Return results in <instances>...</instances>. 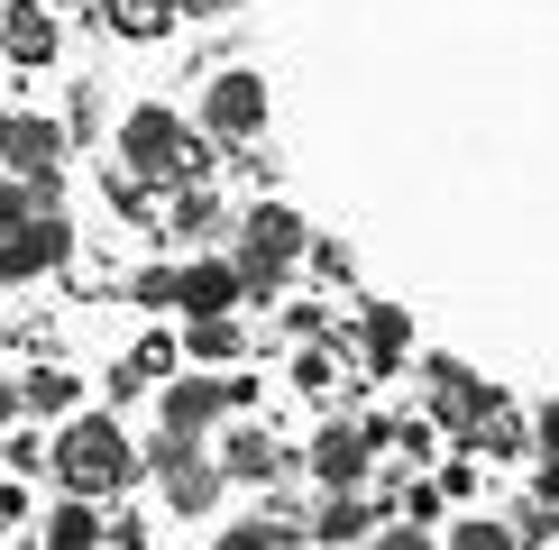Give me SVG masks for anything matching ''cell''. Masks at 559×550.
<instances>
[{"instance_id":"obj_23","label":"cell","mask_w":559,"mask_h":550,"mask_svg":"<svg viewBox=\"0 0 559 550\" xmlns=\"http://www.w3.org/2000/svg\"><path fill=\"white\" fill-rule=\"evenodd\" d=\"M0 458H10V468H19V477H28V468H46V458H56V450H46V441H37V431H10V441H0Z\"/></svg>"},{"instance_id":"obj_2","label":"cell","mask_w":559,"mask_h":550,"mask_svg":"<svg viewBox=\"0 0 559 550\" xmlns=\"http://www.w3.org/2000/svg\"><path fill=\"white\" fill-rule=\"evenodd\" d=\"M120 166L147 175V183H175V175H212V156H202V138L183 129L166 101H138L120 120Z\"/></svg>"},{"instance_id":"obj_29","label":"cell","mask_w":559,"mask_h":550,"mask_svg":"<svg viewBox=\"0 0 559 550\" xmlns=\"http://www.w3.org/2000/svg\"><path fill=\"white\" fill-rule=\"evenodd\" d=\"M542 504H559V458H550V468H542Z\"/></svg>"},{"instance_id":"obj_6","label":"cell","mask_w":559,"mask_h":550,"mask_svg":"<svg viewBox=\"0 0 559 550\" xmlns=\"http://www.w3.org/2000/svg\"><path fill=\"white\" fill-rule=\"evenodd\" d=\"M275 120V92L258 74H221V83H202V129L212 138H258Z\"/></svg>"},{"instance_id":"obj_14","label":"cell","mask_w":559,"mask_h":550,"mask_svg":"<svg viewBox=\"0 0 559 550\" xmlns=\"http://www.w3.org/2000/svg\"><path fill=\"white\" fill-rule=\"evenodd\" d=\"M175 19H183L175 0H102V28H110V37H138V46H147V37H166Z\"/></svg>"},{"instance_id":"obj_16","label":"cell","mask_w":559,"mask_h":550,"mask_svg":"<svg viewBox=\"0 0 559 550\" xmlns=\"http://www.w3.org/2000/svg\"><path fill=\"white\" fill-rule=\"evenodd\" d=\"M377 533V504H367L358 487H331V504H321V523H312V541H367Z\"/></svg>"},{"instance_id":"obj_18","label":"cell","mask_w":559,"mask_h":550,"mask_svg":"<svg viewBox=\"0 0 559 550\" xmlns=\"http://www.w3.org/2000/svg\"><path fill=\"white\" fill-rule=\"evenodd\" d=\"M221 229H229V212H221L212 193H183L175 212H166V239H183V248H212Z\"/></svg>"},{"instance_id":"obj_3","label":"cell","mask_w":559,"mask_h":550,"mask_svg":"<svg viewBox=\"0 0 559 550\" xmlns=\"http://www.w3.org/2000/svg\"><path fill=\"white\" fill-rule=\"evenodd\" d=\"M302 248H312V229H302L294 202H258V212L239 220V285L248 294H275V275L302 266Z\"/></svg>"},{"instance_id":"obj_19","label":"cell","mask_w":559,"mask_h":550,"mask_svg":"<svg viewBox=\"0 0 559 550\" xmlns=\"http://www.w3.org/2000/svg\"><path fill=\"white\" fill-rule=\"evenodd\" d=\"M183 349H193V358H212V367H229V358L248 349V339H239V321H229V312H193V331H183Z\"/></svg>"},{"instance_id":"obj_1","label":"cell","mask_w":559,"mask_h":550,"mask_svg":"<svg viewBox=\"0 0 559 550\" xmlns=\"http://www.w3.org/2000/svg\"><path fill=\"white\" fill-rule=\"evenodd\" d=\"M129 477H138V450H129V431L110 422V412H74V422L56 431V487L110 495V487H129Z\"/></svg>"},{"instance_id":"obj_10","label":"cell","mask_w":559,"mask_h":550,"mask_svg":"<svg viewBox=\"0 0 559 550\" xmlns=\"http://www.w3.org/2000/svg\"><path fill=\"white\" fill-rule=\"evenodd\" d=\"M221 412H229V385L221 376H175L166 385V431H183V441L221 431Z\"/></svg>"},{"instance_id":"obj_32","label":"cell","mask_w":559,"mask_h":550,"mask_svg":"<svg viewBox=\"0 0 559 550\" xmlns=\"http://www.w3.org/2000/svg\"><path fill=\"white\" fill-rule=\"evenodd\" d=\"M56 10H83V0H56Z\"/></svg>"},{"instance_id":"obj_24","label":"cell","mask_w":559,"mask_h":550,"mask_svg":"<svg viewBox=\"0 0 559 550\" xmlns=\"http://www.w3.org/2000/svg\"><path fill=\"white\" fill-rule=\"evenodd\" d=\"M450 541H459V550H504V541H514V533H504V523H486V514H477V523H459Z\"/></svg>"},{"instance_id":"obj_25","label":"cell","mask_w":559,"mask_h":550,"mask_svg":"<svg viewBox=\"0 0 559 550\" xmlns=\"http://www.w3.org/2000/svg\"><path fill=\"white\" fill-rule=\"evenodd\" d=\"M285 331H294V339H321V331H331V312H321V303H294Z\"/></svg>"},{"instance_id":"obj_21","label":"cell","mask_w":559,"mask_h":550,"mask_svg":"<svg viewBox=\"0 0 559 550\" xmlns=\"http://www.w3.org/2000/svg\"><path fill=\"white\" fill-rule=\"evenodd\" d=\"M28 212H37V183L0 166V229H19V220H28Z\"/></svg>"},{"instance_id":"obj_17","label":"cell","mask_w":559,"mask_h":550,"mask_svg":"<svg viewBox=\"0 0 559 550\" xmlns=\"http://www.w3.org/2000/svg\"><path fill=\"white\" fill-rule=\"evenodd\" d=\"M92 541H102V514H92V495L64 487V504L46 514V550H92Z\"/></svg>"},{"instance_id":"obj_30","label":"cell","mask_w":559,"mask_h":550,"mask_svg":"<svg viewBox=\"0 0 559 550\" xmlns=\"http://www.w3.org/2000/svg\"><path fill=\"white\" fill-rule=\"evenodd\" d=\"M175 10H239V0H175Z\"/></svg>"},{"instance_id":"obj_13","label":"cell","mask_w":559,"mask_h":550,"mask_svg":"<svg viewBox=\"0 0 559 550\" xmlns=\"http://www.w3.org/2000/svg\"><path fill=\"white\" fill-rule=\"evenodd\" d=\"M358 339H367V376H394L404 367V339H413L404 303H358Z\"/></svg>"},{"instance_id":"obj_31","label":"cell","mask_w":559,"mask_h":550,"mask_svg":"<svg viewBox=\"0 0 559 550\" xmlns=\"http://www.w3.org/2000/svg\"><path fill=\"white\" fill-rule=\"evenodd\" d=\"M10 412H19V385H0V422H10Z\"/></svg>"},{"instance_id":"obj_20","label":"cell","mask_w":559,"mask_h":550,"mask_svg":"<svg viewBox=\"0 0 559 550\" xmlns=\"http://www.w3.org/2000/svg\"><path fill=\"white\" fill-rule=\"evenodd\" d=\"M19 404H28V412H74V404H83V376H64V367H37V376L19 385Z\"/></svg>"},{"instance_id":"obj_28","label":"cell","mask_w":559,"mask_h":550,"mask_svg":"<svg viewBox=\"0 0 559 550\" xmlns=\"http://www.w3.org/2000/svg\"><path fill=\"white\" fill-rule=\"evenodd\" d=\"M542 450L559 458V404H542Z\"/></svg>"},{"instance_id":"obj_5","label":"cell","mask_w":559,"mask_h":550,"mask_svg":"<svg viewBox=\"0 0 559 550\" xmlns=\"http://www.w3.org/2000/svg\"><path fill=\"white\" fill-rule=\"evenodd\" d=\"M64 258H74L64 212H28L19 229H0V285H37V275H56Z\"/></svg>"},{"instance_id":"obj_22","label":"cell","mask_w":559,"mask_h":550,"mask_svg":"<svg viewBox=\"0 0 559 550\" xmlns=\"http://www.w3.org/2000/svg\"><path fill=\"white\" fill-rule=\"evenodd\" d=\"M294 385H302V395H331V385H340V367L321 358V349H302V358H294Z\"/></svg>"},{"instance_id":"obj_26","label":"cell","mask_w":559,"mask_h":550,"mask_svg":"<svg viewBox=\"0 0 559 550\" xmlns=\"http://www.w3.org/2000/svg\"><path fill=\"white\" fill-rule=\"evenodd\" d=\"M404 523H413V533H423V523H440V487H413V495H404Z\"/></svg>"},{"instance_id":"obj_8","label":"cell","mask_w":559,"mask_h":550,"mask_svg":"<svg viewBox=\"0 0 559 550\" xmlns=\"http://www.w3.org/2000/svg\"><path fill=\"white\" fill-rule=\"evenodd\" d=\"M56 46H64L56 0H10V10H0V56L10 64H56Z\"/></svg>"},{"instance_id":"obj_12","label":"cell","mask_w":559,"mask_h":550,"mask_svg":"<svg viewBox=\"0 0 559 550\" xmlns=\"http://www.w3.org/2000/svg\"><path fill=\"white\" fill-rule=\"evenodd\" d=\"M423 376H431V412H440V422H450V431H468L477 412L496 404V395H486V385H477V376H468V367H459V358H431Z\"/></svg>"},{"instance_id":"obj_9","label":"cell","mask_w":559,"mask_h":550,"mask_svg":"<svg viewBox=\"0 0 559 550\" xmlns=\"http://www.w3.org/2000/svg\"><path fill=\"white\" fill-rule=\"evenodd\" d=\"M0 166L10 175H56L64 166V129L37 120V110H10V120H0Z\"/></svg>"},{"instance_id":"obj_15","label":"cell","mask_w":559,"mask_h":550,"mask_svg":"<svg viewBox=\"0 0 559 550\" xmlns=\"http://www.w3.org/2000/svg\"><path fill=\"white\" fill-rule=\"evenodd\" d=\"M275 468H285V450H275L266 431H229V441H221V477H248V487H266Z\"/></svg>"},{"instance_id":"obj_7","label":"cell","mask_w":559,"mask_h":550,"mask_svg":"<svg viewBox=\"0 0 559 550\" xmlns=\"http://www.w3.org/2000/svg\"><path fill=\"white\" fill-rule=\"evenodd\" d=\"M377 450H385V422H331L312 441V477H321V487H358Z\"/></svg>"},{"instance_id":"obj_11","label":"cell","mask_w":559,"mask_h":550,"mask_svg":"<svg viewBox=\"0 0 559 550\" xmlns=\"http://www.w3.org/2000/svg\"><path fill=\"white\" fill-rule=\"evenodd\" d=\"M175 303H183V312H229V303H248L239 258H193V266L175 275Z\"/></svg>"},{"instance_id":"obj_27","label":"cell","mask_w":559,"mask_h":550,"mask_svg":"<svg viewBox=\"0 0 559 550\" xmlns=\"http://www.w3.org/2000/svg\"><path fill=\"white\" fill-rule=\"evenodd\" d=\"M129 294H138V303H175V275H166V266H147V275H138Z\"/></svg>"},{"instance_id":"obj_4","label":"cell","mask_w":559,"mask_h":550,"mask_svg":"<svg viewBox=\"0 0 559 550\" xmlns=\"http://www.w3.org/2000/svg\"><path fill=\"white\" fill-rule=\"evenodd\" d=\"M138 468L166 487V504H175L183 523L212 514V495H221V458H202L193 441H183V431H156V450H138Z\"/></svg>"}]
</instances>
